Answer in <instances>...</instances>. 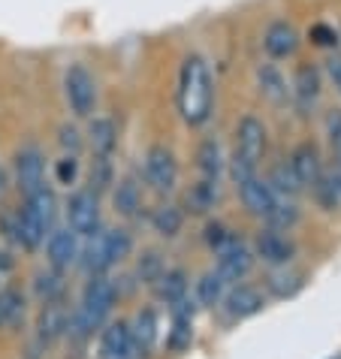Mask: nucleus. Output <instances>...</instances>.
Instances as JSON below:
<instances>
[{
  "instance_id": "7ed1b4c3",
  "label": "nucleus",
  "mask_w": 341,
  "mask_h": 359,
  "mask_svg": "<svg viewBox=\"0 0 341 359\" xmlns=\"http://www.w3.org/2000/svg\"><path fill=\"white\" fill-rule=\"evenodd\" d=\"M130 251H133V238H130L127 229H106V233L91 236V245L85 251H79V257H82V266L91 275H103L106 269H112L124 257H130Z\"/></svg>"
},
{
  "instance_id": "dca6fc26",
  "label": "nucleus",
  "mask_w": 341,
  "mask_h": 359,
  "mask_svg": "<svg viewBox=\"0 0 341 359\" xmlns=\"http://www.w3.org/2000/svg\"><path fill=\"white\" fill-rule=\"evenodd\" d=\"M290 169L296 172V178L302 182V187L308 184H314L320 175H323V161H320V151H317V145L314 142H302V145H296V151L293 157H290Z\"/></svg>"
},
{
  "instance_id": "cd10ccee",
  "label": "nucleus",
  "mask_w": 341,
  "mask_h": 359,
  "mask_svg": "<svg viewBox=\"0 0 341 359\" xmlns=\"http://www.w3.org/2000/svg\"><path fill=\"white\" fill-rule=\"evenodd\" d=\"M152 224H154V229L160 236L173 238V236H178V229H182L185 215H182V208H178V205H163V208H157V212H154Z\"/></svg>"
},
{
  "instance_id": "79ce46f5",
  "label": "nucleus",
  "mask_w": 341,
  "mask_h": 359,
  "mask_svg": "<svg viewBox=\"0 0 341 359\" xmlns=\"http://www.w3.org/2000/svg\"><path fill=\"white\" fill-rule=\"evenodd\" d=\"M4 191H6V172L0 169V194H4Z\"/></svg>"
},
{
  "instance_id": "c756f323",
  "label": "nucleus",
  "mask_w": 341,
  "mask_h": 359,
  "mask_svg": "<svg viewBox=\"0 0 341 359\" xmlns=\"http://www.w3.org/2000/svg\"><path fill=\"white\" fill-rule=\"evenodd\" d=\"M224 287H227V281L220 278L218 272H208V275H203V281L196 284V296H199V302L203 305H208V308H215L220 299H224Z\"/></svg>"
},
{
  "instance_id": "20e7f679",
  "label": "nucleus",
  "mask_w": 341,
  "mask_h": 359,
  "mask_svg": "<svg viewBox=\"0 0 341 359\" xmlns=\"http://www.w3.org/2000/svg\"><path fill=\"white\" fill-rule=\"evenodd\" d=\"M64 97L76 118H91L97 109V79L85 64H73L64 76Z\"/></svg>"
},
{
  "instance_id": "bb28decb",
  "label": "nucleus",
  "mask_w": 341,
  "mask_h": 359,
  "mask_svg": "<svg viewBox=\"0 0 341 359\" xmlns=\"http://www.w3.org/2000/svg\"><path fill=\"white\" fill-rule=\"evenodd\" d=\"M139 205H142V191H139V184L133 178H124V182H118L115 187V208L127 217H133L139 212Z\"/></svg>"
},
{
  "instance_id": "a878e982",
  "label": "nucleus",
  "mask_w": 341,
  "mask_h": 359,
  "mask_svg": "<svg viewBox=\"0 0 341 359\" xmlns=\"http://www.w3.org/2000/svg\"><path fill=\"white\" fill-rule=\"evenodd\" d=\"M187 293V275L182 269H173V272H163L157 278V296L163 299V302H178V299H185Z\"/></svg>"
},
{
  "instance_id": "f704fd0d",
  "label": "nucleus",
  "mask_w": 341,
  "mask_h": 359,
  "mask_svg": "<svg viewBox=\"0 0 341 359\" xmlns=\"http://www.w3.org/2000/svg\"><path fill=\"white\" fill-rule=\"evenodd\" d=\"M112 184V157H94L91 166V194H103Z\"/></svg>"
},
{
  "instance_id": "473e14b6",
  "label": "nucleus",
  "mask_w": 341,
  "mask_h": 359,
  "mask_svg": "<svg viewBox=\"0 0 341 359\" xmlns=\"http://www.w3.org/2000/svg\"><path fill=\"white\" fill-rule=\"evenodd\" d=\"M326 136H329V145H333V154H335V184L341 191V112L333 109L326 112Z\"/></svg>"
},
{
  "instance_id": "7c9ffc66",
  "label": "nucleus",
  "mask_w": 341,
  "mask_h": 359,
  "mask_svg": "<svg viewBox=\"0 0 341 359\" xmlns=\"http://www.w3.org/2000/svg\"><path fill=\"white\" fill-rule=\"evenodd\" d=\"M34 290H36V296L43 299V302L48 305V302H58L61 299V293H64V281H61V272H43V275H36V281H34Z\"/></svg>"
},
{
  "instance_id": "b1692460",
  "label": "nucleus",
  "mask_w": 341,
  "mask_h": 359,
  "mask_svg": "<svg viewBox=\"0 0 341 359\" xmlns=\"http://www.w3.org/2000/svg\"><path fill=\"white\" fill-rule=\"evenodd\" d=\"M25 320V296L6 287L0 290V329L4 326H18Z\"/></svg>"
},
{
  "instance_id": "9b49d317",
  "label": "nucleus",
  "mask_w": 341,
  "mask_h": 359,
  "mask_svg": "<svg viewBox=\"0 0 341 359\" xmlns=\"http://www.w3.org/2000/svg\"><path fill=\"white\" fill-rule=\"evenodd\" d=\"M136 344L130 335V323H109L100 335V359H136Z\"/></svg>"
},
{
  "instance_id": "4468645a",
  "label": "nucleus",
  "mask_w": 341,
  "mask_h": 359,
  "mask_svg": "<svg viewBox=\"0 0 341 359\" xmlns=\"http://www.w3.org/2000/svg\"><path fill=\"white\" fill-rule=\"evenodd\" d=\"M190 341H194V305L178 299V302H173V329L166 335V344L169 351L182 353L190 347Z\"/></svg>"
},
{
  "instance_id": "4be33fe9",
  "label": "nucleus",
  "mask_w": 341,
  "mask_h": 359,
  "mask_svg": "<svg viewBox=\"0 0 341 359\" xmlns=\"http://www.w3.org/2000/svg\"><path fill=\"white\" fill-rule=\"evenodd\" d=\"M257 82H260V91H263V97L269 100V103L275 106H284L290 100V88H287V79L278 73V69L272 64H263L257 69Z\"/></svg>"
},
{
  "instance_id": "5701e85b",
  "label": "nucleus",
  "mask_w": 341,
  "mask_h": 359,
  "mask_svg": "<svg viewBox=\"0 0 341 359\" xmlns=\"http://www.w3.org/2000/svg\"><path fill=\"white\" fill-rule=\"evenodd\" d=\"M196 166L203 172L206 182H218L220 172H224V157H220V145L215 139H206L196 151Z\"/></svg>"
},
{
  "instance_id": "72a5a7b5",
  "label": "nucleus",
  "mask_w": 341,
  "mask_h": 359,
  "mask_svg": "<svg viewBox=\"0 0 341 359\" xmlns=\"http://www.w3.org/2000/svg\"><path fill=\"white\" fill-rule=\"evenodd\" d=\"M272 191L275 194H284V196H296L299 191H302V182L296 178V172L290 169V163H281L275 166V172H272Z\"/></svg>"
},
{
  "instance_id": "4c0bfd02",
  "label": "nucleus",
  "mask_w": 341,
  "mask_h": 359,
  "mask_svg": "<svg viewBox=\"0 0 341 359\" xmlns=\"http://www.w3.org/2000/svg\"><path fill=\"white\" fill-rule=\"evenodd\" d=\"M308 36H311V43L320 46V48H335V43H338L335 27H333V25H326V22H317V25L308 31Z\"/></svg>"
},
{
  "instance_id": "6e6552de",
  "label": "nucleus",
  "mask_w": 341,
  "mask_h": 359,
  "mask_svg": "<svg viewBox=\"0 0 341 359\" xmlns=\"http://www.w3.org/2000/svg\"><path fill=\"white\" fill-rule=\"evenodd\" d=\"M266 151V127L260 118L254 115H245L242 121H239L236 127V157H242V161L248 163H260V157H263Z\"/></svg>"
},
{
  "instance_id": "58836bf2",
  "label": "nucleus",
  "mask_w": 341,
  "mask_h": 359,
  "mask_svg": "<svg viewBox=\"0 0 341 359\" xmlns=\"http://www.w3.org/2000/svg\"><path fill=\"white\" fill-rule=\"evenodd\" d=\"M206 242L220 251V248H224V245L233 242V236H229V233H227V229L220 226V224H208V226H206Z\"/></svg>"
},
{
  "instance_id": "412c9836",
  "label": "nucleus",
  "mask_w": 341,
  "mask_h": 359,
  "mask_svg": "<svg viewBox=\"0 0 341 359\" xmlns=\"http://www.w3.org/2000/svg\"><path fill=\"white\" fill-rule=\"evenodd\" d=\"M55 208H58V203H55V194L48 191V187H39V191H34L31 196H25V212L31 215L46 233L55 224Z\"/></svg>"
},
{
  "instance_id": "423d86ee",
  "label": "nucleus",
  "mask_w": 341,
  "mask_h": 359,
  "mask_svg": "<svg viewBox=\"0 0 341 359\" xmlns=\"http://www.w3.org/2000/svg\"><path fill=\"white\" fill-rule=\"evenodd\" d=\"M67 221H69V229H73L76 236H85V238L97 236L100 233V203H97V194L79 191V194L69 196Z\"/></svg>"
},
{
  "instance_id": "f8f14e48",
  "label": "nucleus",
  "mask_w": 341,
  "mask_h": 359,
  "mask_svg": "<svg viewBox=\"0 0 341 359\" xmlns=\"http://www.w3.org/2000/svg\"><path fill=\"white\" fill-rule=\"evenodd\" d=\"M323 91V76L314 64H299L293 73V85H290V97L296 100L299 109H311L320 100Z\"/></svg>"
},
{
  "instance_id": "c9c22d12",
  "label": "nucleus",
  "mask_w": 341,
  "mask_h": 359,
  "mask_svg": "<svg viewBox=\"0 0 341 359\" xmlns=\"http://www.w3.org/2000/svg\"><path fill=\"white\" fill-rule=\"evenodd\" d=\"M58 142H61L64 154H76L79 157V148H82V133H79L76 124H61V130H58Z\"/></svg>"
},
{
  "instance_id": "c85d7f7f",
  "label": "nucleus",
  "mask_w": 341,
  "mask_h": 359,
  "mask_svg": "<svg viewBox=\"0 0 341 359\" xmlns=\"http://www.w3.org/2000/svg\"><path fill=\"white\" fill-rule=\"evenodd\" d=\"M302 284H305V278L299 272H275V275H269V290H272L278 299L296 296L299 290H302Z\"/></svg>"
},
{
  "instance_id": "1a4fd4ad",
  "label": "nucleus",
  "mask_w": 341,
  "mask_h": 359,
  "mask_svg": "<svg viewBox=\"0 0 341 359\" xmlns=\"http://www.w3.org/2000/svg\"><path fill=\"white\" fill-rule=\"evenodd\" d=\"M79 236L73 229H52V236H48L46 242V257H48V266L55 269V272H67L69 266L79 260Z\"/></svg>"
},
{
  "instance_id": "a19ab883",
  "label": "nucleus",
  "mask_w": 341,
  "mask_h": 359,
  "mask_svg": "<svg viewBox=\"0 0 341 359\" xmlns=\"http://www.w3.org/2000/svg\"><path fill=\"white\" fill-rule=\"evenodd\" d=\"M326 73H329V79H333L335 88L341 91V55H333V57H329V61H326Z\"/></svg>"
},
{
  "instance_id": "6ab92c4d",
  "label": "nucleus",
  "mask_w": 341,
  "mask_h": 359,
  "mask_svg": "<svg viewBox=\"0 0 341 359\" xmlns=\"http://www.w3.org/2000/svg\"><path fill=\"white\" fill-rule=\"evenodd\" d=\"M260 308H263V296L254 287H236V290L227 293V314L233 320H245V317H254Z\"/></svg>"
},
{
  "instance_id": "e433bc0d",
  "label": "nucleus",
  "mask_w": 341,
  "mask_h": 359,
  "mask_svg": "<svg viewBox=\"0 0 341 359\" xmlns=\"http://www.w3.org/2000/svg\"><path fill=\"white\" fill-rule=\"evenodd\" d=\"M76 175H79V157H76V154H64L61 161L55 163V178H58V184H73Z\"/></svg>"
},
{
  "instance_id": "2f4dec72",
  "label": "nucleus",
  "mask_w": 341,
  "mask_h": 359,
  "mask_svg": "<svg viewBox=\"0 0 341 359\" xmlns=\"http://www.w3.org/2000/svg\"><path fill=\"white\" fill-rule=\"evenodd\" d=\"M215 199H218V182H199L190 187V194H187V205L194 208V212H208V208L215 205Z\"/></svg>"
},
{
  "instance_id": "aec40b11",
  "label": "nucleus",
  "mask_w": 341,
  "mask_h": 359,
  "mask_svg": "<svg viewBox=\"0 0 341 359\" xmlns=\"http://www.w3.org/2000/svg\"><path fill=\"white\" fill-rule=\"evenodd\" d=\"M130 335H133V344H136L139 356L154 351V344H157V314L152 311V308H145V311L136 314L133 326H130Z\"/></svg>"
},
{
  "instance_id": "ea45409f",
  "label": "nucleus",
  "mask_w": 341,
  "mask_h": 359,
  "mask_svg": "<svg viewBox=\"0 0 341 359\" xmlns=\"http://www.w3.org/2000/svg\"><path fill=\"white\" fill-rule=\"evenodd\" d=\"M139 275H142L145 281H157V278L163 275V272H160V260H157V254H148V257H145V263H139Z\"/></svg>"
},
{
  "instance_id": "2eb2a0df",
  "label": "nucleus",
  "mask_w": 341,
  "mask_h": 359,
  "mask_svg": "<svg viewBox=\"0 0 341 359\" xmlns=\"http://www.w3.org/2000/svg\"><path fill=\"white\" fill-rule=\"evenodd\" d=\"M239 194H242V203L250 215H260V217H269L272 208L278 205V194L272 191V184L260 182V178H248L245 184H239Z\"/></svg>"
},
{
  "instance_id": "f03ea898",
  "label": "nucleus",
  "mask_w": 341,
  "mask_h": 359,
  "mask_svg": "<svg viewBox=\"0 0 341 359\" xmlns=\"http://www.w3.org/2000/svg\"><path fill=\"white\" fill-rule=\"evenodd\" d=\"M112 305H115V284L109 281L106 275H91V281H88L85 290H82V302H79V308L69 314L67 332L79 335V338L94 335L97 329L106 323Z\"/></svg>"
},
{
  "instance_id": "393cba45",
  "label": "nucleus",
  "mask_w": 341,
  "mask_h": 359,
  "mask_svg": "<svg viewBox=\"0 0 341 359\" xmlns=\"http://www.w3.org/2000/svg\"><path fill=\"white\" fill-rule=\"evenodd\" d=\"M67 326H69V314H67L58 302H48L46 311H43V317H39V338L52 341L55 335L67 332Z\"/></svg>"
},
{
  "instance_id": "39448f33",
  "label": "nucleus",
  "mask_w": 341,
  "mask_h": 359,
  "mask_svg": "<svg viewBox=\"0 0 341 359\" xmlns=\"http://www.w3.org/2000/svg\"><path fill=\"white\" fill-rule=\"evenodd\" d=\"M145 182L160 194L178 184V161L166 145H152L145 151Z\"/></svg>"
},
{
  "instance_id": "0eeeda50",
  "label": "nucleus",
  "mask_w": 341,
  "mask_h": 359,
  "mask_svg": "<svg viewBox=\"0 0 341 359\" xmlns=\"http://www.w3.org/2000/svg\"><path fill=\"white\" fill-rule=\"evenodd\" d=\"M15 184L25 196L46 187V154L36 145H25L15 154Z\"/></svg>"
},
{
  "instance_id": "a211bd4d",
  "label": "nucleus",
  "mask_w": 341,
  "mask_h": 359,
  "mask_svg": "<svg viewBox=\"0 0 341 359\" xmlns=\"http://www.w3.org/2000/svg\"><path fill=\"white\" fill-rule=\"evenodd\" d=\"M88 145H91L94 157H112L118 145V127L112 118H94L88 124Z\"/></svg>"
},
{
  "instance_id": "ddd939ff",
  "label": "nucleus",
  "mask_w": 341,
  "mask_h": 359,
  "mask_svg": "<svg viewBox=\"0 0 341 359\" xmlns=\"http://www.w3.org/2000/svg\"><path fill=\"white\" fill-rule=\"evenodd\" d=\"M250 266H254V257L250 251L242 245V242H229L220 248V257H218V275L224 278V281H242V278L250 272Z\"/></svg>"
},
{
  "instance_id": "9d476101",
  "label": "nucleus",
  "mask_w": 341,
  "mask_h": 359,
  "mask_svg": "<svg viewBox=\"0 0 341 359\" xmlns=\"http://www.w3.org/2000/svg\"><path fill=\"white\" fill-rule=\"evenodd\" d=\"M299 43H302V39H299V31L287 22V18H275L263 34V48H266L269 57H275V61H281V57H293Z\"/></svg>"
},
{
  "instance_id": "f257e3e1",
  "label": "nucleus",
  "mask_w": 341,
  "mask_h": 359,
  "mask_svg": "<svg viewBox=\"0 0 341 359\" xmlns=\"http://www.w3.org/2000/svg\"><path fill=\"white\" fill-rule=\"evenodd\" d=\"M178 112H182L185 124L199 127L208 121L215 103V82H212V69H208L203 55H187L178 69Z\"/></svg>"
},
{
  "instance_id": "f3484780",
  "label": "nucleus",
  "mask_w": 341,
  "mask_h": 359,
  "mask_svg": "<svg viewBox=\"0 0 341 359\" xmlns=\"http://www.w3.org/2000/svg\"><path fill=\"white\" fill-rule=\"evenodd\" d=\"M257 254L272 266H287L293 260V242L287 236H281L278 229H266L257 236Z\"/></svg>"
}]
</instances>
